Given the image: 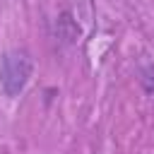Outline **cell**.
Segmentation results:
<instances>
[{"mask_svg": "<svg viewBox=\"0 0 154 154\" xmlns=\"http://www.w3.org/2000/svg\"><path fill=\"white\" fill-rule=\"evenodd\" d=\"M29 75H31V60L26 53L22 51H10L5 58H2V67H0V82H2V89L7 96H17L24 84L29 82Z\"/></svg>", "mask_w": 154, "mask_h": 154, "instance_id": "cell-1", "label": "cell"}]
</instances>
